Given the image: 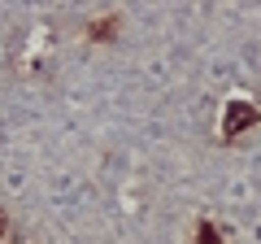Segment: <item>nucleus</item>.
Listing matches in <instances>:
<instances>
[{
	"instance_id": "f257e3e1",
	"label": "nucleus",
	"mask_w": 261,
	"mask_h": 244,
	"mask_svg": "<svg viewBox=\"0 0 261 244\" xmlns=\"http://www.w3.org/2000/svg\"><path fill=\"white\" fill-rule=\"evenodd\" d=\"M257 122H261V109H252V105H231L226 118H222V131L240 135V131H248V127H257Z\"/></svg>"
}]
</instances>
